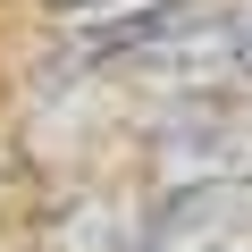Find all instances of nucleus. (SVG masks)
Wrapping results in <instances>:
<instances>
[{
    "label": "nucleus",
    "instance_id": "nucleus-1",
    "mask_svg": "<svg viewBox=\"0 0 252 252\" xmlns=\"http://www.w3.org/2000/svg\"><path fill=\"white\" fill-rule=\"evenodd\" d=\"M227 84H244L252 93V9L235 17V34H227Z\"/></svg>",
    "mask_w": 252,
    "mask_h": 252
},
{
    "label": "nucleus",
    "instance_id": "nucleus-2",
    "mask_svg": "<svg viewBox=\"0 0 252 252\" xmlns=\"http://www.w3.org/2000/svg\"><path fill=\"white\" fill-rule=\"evenodd\" d=\"M51 9H126V0H51Z\"/></svg>",
    "mask_w": 252,
    "mask_h": 252
}]
</instances>
